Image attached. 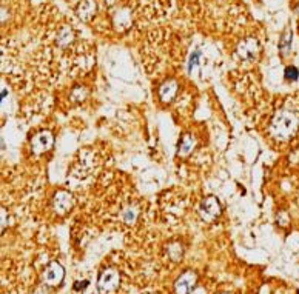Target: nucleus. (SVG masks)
<instances>
[{"instance_id": "nucleus-9", "label": "nucleus", "mask_w": 299, "mask_h": 294, "mask_svg": "<svg viewBox=\"0 0 299 294\" xmlns=\"http://www.w3.org/2000/svg\"><path fill=\"white\" fill-rule=\"evenodd\" d=\"M137 208L136 207H133V205H130V207H127L125 210H122V220L125 222V224H134L136 222V219H137Z\"/></svg>"}, {"instance_id": "nucleus-5", "label": "nucleus", "mask_w": 299, "mask_h": 294, "mask_svg": "<svg viewBox=\"0 0 299 294\" xmlns=\"http://www.w3.org/2000/svg\"><path fill=\"white\" fill-rule=\"evenodd\" d=\"M197 282V276L193 271H187L183 273L174 283V291L176 294H190Z\"/></svg>"}, {"instance_id": "nucleus-2", "label": "nucleus", "mask_w": 299, "mask_h": 294, "mask_svg": "<svg viewBox=\"0 0 299 294\" xmlns=\"http://www.w3.org/2000/svg\"><path fill=\"white\" fill-rule=\"evenodd\" d=\"M121 276L116 270H105L97 280V289L101 294H114L119 288Z\"/></svg>"}, {"instance_id": "nucleus-12", "label": "nucleus", "mask_w": 299, "mask_h": 294, "mask_svg": "<svg viewBox=\"0 0 299 294\" xmlns=\"http://www.w3.org/2000/svg\"><path fill=\"white\" fill-rule=\"evenodd\" d=\"M199 56H201V53H194L193 56H191V59H190V63H188V71H191V68L197 63V59H199Z\"/></svg>"}, {"instance_id": "nucleus-1", "label": "nucleus", "mask_w": 299, "mask_h": 294, "mask_svg": "<svg viewBox=\"0 0 299 294\" xmlns=\"http://www.w3.org/2000/svg\"><path fill=\"white\" fill-rule=\"evenodd\" d=\"M299 130V117L288 110H281L274 114L270 131L271 136L278 140H288L291 139Z\"/></svg>"}, {"instance_id": "nucleus-10", "label": "nucleus", "mask_w": 299, "mask_h": 294, "mask_svg": "<svg viewBox=\"0 0 299 294\" xmlns=\"http://www.w3.org/2000/svg\"><path fill=\"white\" fill-rule=\"evenodd\" d=\"M193 145H194V140L190 136H183V139L180 140V145H179V154L180 156L190 154L193 150Z\"/></svg>"}, {"instance_id": "nucleus-4", "label": "nucleus", "mask_w": 299, "mask_h": 294, "mask_svg": "<svg viewBox=\"0 0 299 294\" xmlns=\"http://www.w3.org/2000/svg\"><path fill=\"white\" fill-rule=\"evenodd\" d=\"M54 143V137L50 131H42L37 133L33 139H31V148L36 154H42L47 153L53 148Z\"/></svg>"}, {"instance_id": "nucleus-6", "label": "nucleus", "mask_w": 299, "mask_h": 294, "mask_svg": "<svg viewBox=\"0 0 299 294\" xmlns=\"http://www.w3.org/2000/svg\"><path fill=\"white\" fill-rule=\"evenodd\" d=\"M63 266L57 262H53L43 273V280L50 286H57L63 279Z\"/></svg>"}, {"instance_id": "nucleus-11", "label": "nucleus", "mask_w": 299, "mask_h": 294, "mask_svg": "<svg viewBox=\"0 0 299 294\" xmlns=\"http://www.w3.org/2000/svg\"><path fill=\"white\" fill-rule=\"evenodd\" d=\"M297 77H299V71H297L294 66H288V68L285 69V79H287V80L294 82V80H297Z\"/></svg>"}, {"instance_id": "nucleus-14", "label": "nucleus", "mask_w": 299, "mask_h": 294, "mask_svg": "<svg viewBox=\"0 0 299 294\" xmlns=\"http://www.w3.org/2000/svg\"><path fill=\"white\" fill-rule=\"evenodd\" d=\"M36 294H47V292H45V291H37Z\"/></svg>"}, {"instance_id": "nucleus-13", "label": "nucleus", "mask_w": 299, "mask_h": 294, "mask_svg": "<svg viewBox=\"0 0 299 294\" xmlns=\"http://www.w3.org/2000/svg\"><path fill=\"white\" fill-rule=\"evenodd\" d=\"M86 286H88V280H80V282H76L74 283V289L76 291H80V289H83Z\"/></svg>"}, {"instance_id": "nucleus-3", "label": "nucleus", "mask_w": 299, "mask_h": 294, "mask_svg": "<svg viewBox=\"0 0 299 294\" xmlns=\"http://www.w3.org/2000/svg\"><path fill=\"white\" fill-rule=\"evenodd\" d=\"M219 214H221V205L216 198L204 199L201 207H199V216H201V219L207 224L215 222V219H218Z\"/></svg>"}, {"instance_id": "nucleus-7", "label": "nucleus", "mask_w": 299, "mask_h": 294, "mask_svg": "<svg viewBox=\"0 0 299 294\" xmlns=\"http://www.w3.org/2000/svg\"><path fill=\"white\" fill-rule=\"evenodd\" d=\"M74 205V199L73 195L66 191H59L54 198V210L59 214H66Z\"/></svg>"}, {"instance_id": "nucleus-8", "label": "nucleus", "mask_w": 299, "mask_h": 294, "mask_svg": "<svg viewBox=\"0 0 299 294\" xmlns=\"http://www.w3.org/2000/svg\"><path fill=\"white\" fill-rule=\"evenodd\" d=\"M176 92H177V83H176L174 80L165 82V83L160 86V89H159V95H160L162 102H165V104H168V102H171V101L174 99Z\"/></svg>"}]
</instances>
